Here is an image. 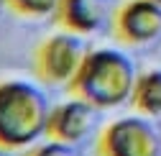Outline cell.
Wrapping results in <instances>:
<instances>
[{
    "mask_svg": "<svg viewBox=\"0 0 161 156\" xmlns=\"http://www.w3.org/2000/svg\"><path fill=\"white\" fill-rule=\"evenodd\" d=\"M136 80L138 74L130 56L118 49H90L69 92L97 110H108L130 100Z\"/></svg>",
    "mask_w": 161,
    "mask_h": 156,
    "instance_id": "6da1fadb",
    "label": "cell"
},
{
    "mask_svg": "<svg viewBox=\"0 0 161 156\" xmlns=\"http://www.w3.org/2000/svg\"><path fill=\"white\" fill-rule=\"evenodd\" d=\"M51 105L46 95L31 82H0V148L15 151L33 146L46 136Z\"/></svg>",
    "mask_w": 161,
    "mask_h": 156,
    "instance_id": "7a4b0ae2",
    "label": "cell"
},
{
    "mask_svg": "<svg viewBox=\"0 0 161 156\" xmlns=\"http://www.w3.org/2000/svg\"><path fill=\"white\" fill-rule=\"evenodd\" d=\"M87 51L90 49L82 41V36L69 33V31L54 33L46 41L38 44V49L33 54V69L38 74V80L69 90V85L74 82V77L82 69Z\"/></svg>",
    "mask_w": 161,
    "mask_h": 156,
    "instance_id": "3957f363",
    "label": "cell"
},
{
    "mask_svg": "<svg viewBox=\"0 0 161 156\" xmlns=\"http://www.w3.org/2000/svg\"><path fill=\"white\" fill-rule=\"evenodd\" d=\"M100 156H161V133L143 115L113 120L97 141Z\"/></svg>",
    "mask_w": 161,
    "mask_h": 156,
    "instance_id": "277c9868",
    "label": "cell"
},
{
    "mask_svg": "<svg viewBox=\"0 0 161 156\" xmlns=\"http://www.w3.org/2000/svg\"><path fill=\"white\" fill-rule=\"evenodd\" d=\"M113 33L120 44L143 46L161 36V5L153 0H128L113 15Z\"/></svg>",
    "mask_w": 161,
    "mask_h": 156,
    "instance_id": "5b68a950",
    "label": "cell"
},
{
    "mask_svg": "<svg viewBox=\"0 0 161 156\" xmlns=\"http://www.w3.org/2000/svg\"><path fill=\"white\" fill-rule=\"evenodd\" d=\"M97 123H100V110L85 100H79V97H74V100L59 103L51 108L46 136L51 141L77 146L97 128Z\"/></svg>",
    "mask_w": 161,
    "mask_h": 156,
    "instance_id": "8992f818",
    "label": "cell"
},
{
    "mask_svg": "<svg viewBox=\"0 0 161 156\" xmlns=\"http://www.w3.org/2000/svg\"><path fill=\"white\" fill-rule=\"evenodd\" d=\"M110 13V0H59L56 21L69 33H92L103 28Z\"/></svg>",
    "mask_w": 161,
    "mask_h": 156,
    "instance_id": "52a82bcc",
    "label": "cell"
},
{
    "mask_svg": "<svg viewBox=\"0 0 161 156\" xmlns=\"http://www.w3.org/2000/svg\"><path fill=\"white\" fill-rule=\"evenodd\" d=\"M130 103L143 118H161V69L138 74Z\"/></svg>",
    "mask_w": 161,
    "mask_h": 156,
    "instance_id": "ba28073f",
    "label": "cell"
},
{
    "mask_svg": "<svg viewBox=\"0 0 161 156\" xmlns=\"http://www.w3.org/2000/svg\"><path fill=\"white\" fill-rule=\"evenodd\" d=\"M5 5L13 13L21 15H51L59 8V0H5Z\"/></svg>",
    "mask_w": 161,
    "mask_h": 156,
    "instance_id": "9c48e42d",
    "label": "cell"
},
{
    "mask_svg": "<svg viewBox=\"0 0 161 156\" xmlns=\"http://www.w3.org/2000/svg\"><path fill=\"white\" fill-rule=\"evenodd\" d=\"M26 156H79V148L72 143H62V141H46L38 143L36 148H31Z\"/></svg>",
    "mask_w": 161,
    "mask_h": 156,
    "instance_id": "30bf717a",
    "label": "cell"
},
{
    "mask_svg": "<svg viewBox=\"0 0 161 156\" xmlns=\"http://www.w3.org/2000/svg\"><path fill=\"white\" fill-rule=\"evenodd\" d=\"M153 3H156V5H161V0H153Z\"/></svg>",
    "mask_w": 161,
    "mask_h": 156,
    "instance_id": "8fae6325",
    "label": "cell"
},
{
    "mask_svg": "<svg viewBox=\"0 0 161 156\" xmlns=\"http://www.w3.org/2000/svg\"><path fill=\"white\" fill-rule=\"evenodd\" d=\"M0 156H5V151H3V148H0Z\"/></svg>",
    "mask_w": 161,
    "mask_h": 156,
    "instance_id": "7c38bea8",
    "label": "cell"
}]
</instances>
